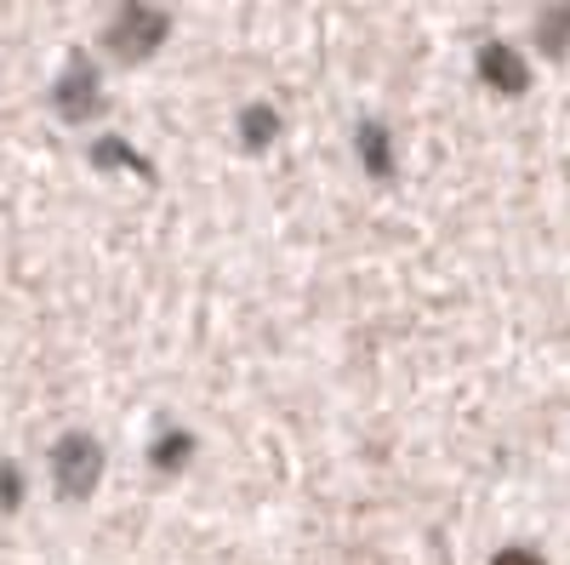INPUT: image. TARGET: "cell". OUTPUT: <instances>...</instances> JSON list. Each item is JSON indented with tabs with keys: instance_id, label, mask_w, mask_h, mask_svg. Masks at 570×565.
<instances>
[{
	"instance_id": "cell-1",
	"label": "cell",
	"mask_w": 570,
	"mask_h": 565,
	"mask_svg": "<svg viewBox=\"0 0 570 565\" xmlns=\"http://www.w3.org/2000/svg\"><path fill=\"white\" fill-rule=\"evenodd\" d=\"M104 462H109L104 440H91L86 429H69L52 446V457H46V475H52V491L63 503H86L91 491L104 486Z\"/></svg>"
},
{
	"instance_id": "cell-2",
	"label": "cell",
	"mask_w": 570,
	"mask_h": 565,
	"mask_svg": "<svg viewBox=\"0 0 570 565\" xmlns=\"http://www.w3.org/2000/svg\"><path fill=\"white\" fill-rule=\"evenodd\" d=\"M160 35H166V18L137 0V7L120 18V29H115V46H120L126 58H142V52H155V46H160Z\"/></svg>"
},
{
	"instance_id": "cell-3",
	"label": "cell",
	"mask_w": 570,
	"mask_h": 565,
	"mask_svg": "<svg viewBox=\"0 0 570 565\" xmlns=\"http://www.w3.org/2000/svg\"><path fill=\"white\" fill-rule=\"evenodd\" d=\"M480 75H485V80L502 91V98H513V91H525V80H531V75H525V58H519L513 46H502V40H491L485 52H480Z\"/></svg>"
},
{
	"instance_id": "cell-4",
	"label": "cell",
	"mask_w": 570,
	"mask_h": 565,
	"mask_svg": "<svg viewBox=\"0 0 570 565\" xmlns=\"http://www.w3.org/2000/svg\"><path fill=\"white\" fill-rule=\"evenodd\" d=\"M149 462L166 468V475L188 468V462H195V435H188V429H160V440L149 446Z\"/></svg>"
},
{
	"instance_id": "cell-5",
	"label": "cell",
	"mask_w": 570,
	"mask_h": 565,
	"mask_svg": "<svg viewBox=\"0 0 570 565\" xmlns=\"http://www.w3.org/2000/svg\"><path fill=\"white\" fill-rule=\"evenodd\" d=\"M360 160H365L371 177H394V149H389L383 126H360Z\"/></svg>"
},
{
	"instance_id": "cell-6",
	"label": "cell",
	"mask_w": 570,
	"mask_h": 565,
	"mask_svg": "<svg viewBox=\"0 0 570 565\" xmlns=\"http://www.w3.org/2000/svg\"><path fill=\"white\" fill-rule=\"evenodd\" d=\"M240 131H246V144H252V149H268V144H274V131H279V120H274L268 109H246V115H240Z\"/></svg>"
},
{
	"instance_id": "cell-7",
	"label": "cell",
	"mask_w": 570,
	"mask_h": 565,
	"mask_svg": "<svg viewBox=\"0 0 570 565\" xmlns=\"http://www.w3.org/2000/svg\"><path fill=\"white\" fill-rule=\"evenodd\" d=\"M491 565H548V554H542L537 543H502V548L491 554Z\"/></svg>"
},
{
	"instance_id": "cell-8",
	"label": "cell",
	"mask_w": 570,
	"mask_h": 565,
	"mask_svg": "<svg viewBox=\"0 0 570 565\" xmlns=\"http://www.w3.org/2000/svg\"><path fill=\"white\" fill-rule=\"evenodd\" d=\"M542 46H548V52H564V46H570V7L542 18Z\"/></svg>"
}]
</instances>
